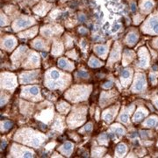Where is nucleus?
I'll use <instances>...</instances> for the list:
<instances>
[{
	"label": "nucleus",
	"mask_w": 158,
	"mask_h": 158,
	"mask_svg": "<svg viewBox=\"0 0 158 158\" xmlns=\"http://www.w3.org/2000/svg\"><path fill=\"white\" fill-rule=\"evenodd\" d=\"M35 23L33 18L28 17V16H22V17L17 19L13 24H12V28L14 31H19L22 29L27 28L31 27L32 25H34Z\"/></svg>",
	"instance_id": "2"
},
{
	"label": "nucleus",
	"mask_w": 158,
	"mask_h": 158,
	"mask_svg": "<svg viewBox=\"0 0 158 158\" xmlns=\"http://www.w3.org/2000/svg\"><path fill=\"white\" fill-rule=\"evenodd\" d=\"M72 149H73V145L70 142H66L62 147V150L66 155H69L72 151Z\"/></svg>",
	"instance_id": "17"
},
{
	"label": "nucleus",
	"mask_w": 158,
	"mask_h": 158,
	"mask_svg": "<svg viewBox=\"0 0 158 158\" xmlns=\"http://www.w3.org/2000/svg\"><path fill=\"white\" fill-rule=\"evenodd\" d=\"M147 111H145L144 109H139L136 113L135 114V116H134V121L135 122H139V121H141L142 118H144V117H146L147 116Z\"/></svg>",
	"instance_id": "12"
},
{
	"label": "nucleus",
	"mask_w": 158,
	"mask_h": 158,
	"mask_svg": "<svg viewBox=\"0 0 158 158\" xmlns=\"http://www.w3.org/2000/svg\"><path fill=\"white\" fill-rule=\"evenodd\" d=\"M34 47L36 49H40V50H43L45 48V44H44V41L41 39H36L34 41Z\"/></svg>",
	"instance_id": "16"
},
{
	"label": "nucleus",
	"mask_w": 158,
	"mask_h": 158,
	"mask_svg": "<svg viewBox=\"0 0 158 158\" xmlns=\"http://www.w3.org/2000/svg\"><path fill=\"white\" fill-rule=\"evenodd\" d=\"M38 76L37 71H33V72H27V73L22 74V76L20 77L21 82L23 84H29L34 82Z\"/></svg>",
	"instance_id": "7"
},
{
	"label": "nucleus",
	"mask_w": 158,
	"mask_h": 158,
	"mask_svg": "<svg viewBox=\"0 0 158 158\" xmlns=\"http://www.w3.org/2000/svg\"><path fill=\"white\" fill-rule=\"evenodd\" d=\"M130 69H124L122 72H121V77L124 80H127L129 79L130 76H131V71H129Z\"/></svg>",
	"instance_id": "30"
},
{
	"label": "nucleus",
	"mask_w": 158,
	"mask_h": 158,
	"mask_svg": "<svg viewBox=\"0 0 158 158\" xmlns=\"http://www.w3.org/2000/svg\"><path fill=\"white\" fill-rule=\"evenodd\" d=\"M6 142L2 141V145H1V147H2V149H3V148H5V147H6Z\"/></svg>",
	"instance_id": "42"
},
{
	"label": "nucleus",
	"mask_w": 158,
	"mask_h": 158,
	"mask_svg": "<svg viewBox=\"0 0 158 158\" xmlns=\"http://www.w3.org/2000/svg\"><path fill=\"white\" fill-rule=\"evenodd\" d=\"M155 6L154 0H141L140 1V8L142 13L148 14L152 11V9Z\"/></svg>",
	"instance_id": "4"
},
{
	"label": "nucleus",
	"mask_w": 158,
	"mask_h": 158,
	"mask_svg": "<svg viewBox=\"0 0 158 158\" xmlns=\"http://www.w3.org/2000/svg\"><path fill=\"white\" fill-rule=\"evenodd\" d=\"M27 93H28L29 97H33V98H37L40 94V89L37 86H32V87H28L26 89Z\"/></svg>",
	"instance_id": "13"
},
{
	"label": "nucleus",
	"mask_w": 158,
	"mask_h": 158,
	"mask_svg": "<svg viewBox=\"0 0 158 158\" xmlns=\"http://www.w3.org/2000/svg\"><path fill=\"white\" fill-rule=\"evenodd\" d=\"M29 62L32 63L33 65H37L40 62L39 56L35 53H32L30 56V58H29Z\"/></svg>",
	"instance_id": "18"
},
{
	"label": "nucleus",
	"mask_w": 158,
	"mask_h": 158,
	"mask_svg": "<svg viewBox=\"0 0 158 158\" xmlns=\"http://www.w3.org/2000/svg\"><path fill=\"white\" fill-rule=\"evenodd\" d=\"M118 56H119V48H118V45H115V48L113 49V53L111 55V60H118Z\"/></svg>",
	"instance_id": "22"
},
{
	"label": "nucleus",
	"mask_w": 158,
	"mask_h": 158,
	"mask_svg": "<svg viewBox=\"0 0 158 158\" xmlns=\"http://www.w3.org/2000/svg\"><path fill=\"white\" fill-rule=\"evenodd\" d=\"M154 42H155V45H156V48H158V38L157 39L155 40H154Z\"/></svg>",
	"instance_id": "41"
},
{
	"label": "nucleus",
	"mask_w": 158,
	"mask_h": 158,
	"mask_svg": "<svg viewBox=\"0 0 158 158\" xmlns=\"http://www.w3.org/2000/svg\"><path fill=\"white\" fill-rule=\"evenodd\" d=\"M69 108V106L68 104H66V103H64V102H62V103L58 106V110L63 113H67Z\"/></svg>",
	"instance_id": "25"
},
{
	"label": "nucleus",
	"mask_w": 158,
	"mask_h": 158,
	"mask_svg": "<svg viewBox=\"0 0 158 158\" xmlns=\"http://www.w3.org/2000/svg\"><path fill=\"white\" fill-rule=\"evenodd\" d=\"M50 4L42 1V2H40L39 5L34 8V11L36 14L40 15V16H44V15H46V13L48 11V10L50 9Z\"/></svg>",
	"instance_id": "5"
},
{
	"label": "nucleus",
	"mask_w": 158,
	"mask_h": 158,
	"mask_svg": "<svg viewBox=\"0 0 158 158\" xmlns=\"http://www.w3.org/2000/svg\"><path fill=\"white\" fill-rule=\"evenodd\" d=\"M150 80H151L152 82H155V80H156V77H155V76H154L153 74H150Z\"/></svg>",
	"instance_id": "40"
},
{
	"label": "nucleus",
	"mask_w": 158,
	"mask_h": 158,
	"mask_svg": "<svg viewBox=\"0 0 158 158\" xmlns=\"http://www.w3.org/2000/svg\"><path fill=\"white\" fill-rule=\"evenodd\" d=\"M78 32L81 34H84V35H85V34H88V30L85 28V27H79Z\"/></svg>",
	"instance_id": "34"
},
{
	"label": "nucleus",
	"mask_w": 158,
	"mask_h": 158,
	"mask_svg": "<svg viewBox=\"0 0 158 158\" xmlns=\"http://www.w3.org/2000/svg\"><path fill=\"white\" fill-rule=\"evenodd\" d=\"M11 77V75H7L6 77L2 78V84H5V86L7 88H12L15 86V78Z\"/></svg>",
	"instance_id": "11"
},
{
	"label": "nucleus",
	"mask_w": 158,
	"mask_h": 158,
	"mask_svg": "<svg viewBox=\"0 0 158 158\" xmlns=\"http://www.w3.org/2000/svg\"><path fill=\"white\" fill-rule=\"evenodd\" d=\"M49 77H50L53 81H56L60 77V73L56 69H51L49 72Z\"/></svg>",
	"instance_id": "24"
},
{
	"label": "nucleus",
	"mask_w": 158,
	"mask_h": 158,
	"mask_svg": "<svg viewBox=\"0 0 158 158\" xmlns=\"http://www.w3.org/2000/svg\"><path fill=\"white\" fill-rule=\"evenodd\" d=\"M107 136H106V135H105V134L101 135L100 137H99V139H98V141H99L100 143H106V141H107Z\"/></svg>",
	"instance_id": "32"
},
{
	"label": "nucleus",
	"mask_w": 158,
	"mask_h": 158,
	"mask_svg": "<svg viewBox=\"0 0 158 158\" xmlns=\"http://www.w3.org/2000/svg\"><path fill=\"white\" fill-rule=\"evenodd\" d=\"M142 31L147 34H158V13H155L148 19L142 26Z\"/></svg>",
	"instance_id": "1"
},
{
	"label": "nucleus",
	"mask_w": 158,
	"mask_h": 158,
	"mask_svg": "<svg viewBox=\"0 0 158 158\" xmlns=\"http://www.w3.org/2000/svg\"><path fill=\"white\" fill-rule=\"evenodd\" d=\"M94 49L96 51V53L98 55H99L100 56H105L106 53H107V49H106V47L104 45H97L95 46Z\"/></svg>",
	"instance_id": "14"
},
{
	"label": "nucleus",
	"mask_w": 158,
	"mask_h": 158,
	"mask_svg": "<svg viewBox=\"0 0 158 158\" xmlns=\"http://www.w3.org/2000/svg\"><path fill=\"white\" fill-rule=\"evenodd\" d=\"M145 87V78L143 76H138L134 85V90L135 92H140Z\"/></svg>",
	"instance_id": "9"
},
{
	"label": "nucleus",
	"mask_w": 158,
	"mask_h": 158,
	"mask_svg": "<svg viewBox=\"0 0 158 158\" xmlns=\"http://www.w3.org/2000/svg\"><path fill=\"white\" fill-rule=\"evenodd\" d=\"M113 131L114 132V134H116V135H124L125 134V129L122 127H120V126H118V125H114L113 127Z\"/></svg>",
	"instance_id": "21"
},
{
	"label": "nucleus",
	"mask_w": 158,
	"mask_h": 158,
	"mask_svg": "<svg viewBox=\"0 0 158 158\" xmlns=\"http://www.w3.org/2000/svg\"><path fill=\"white\" fill-rule=\"evenodd\" d=\"M120 28V25L119 24H117V25H115L114 27H113V32H117L118 29Z\"/></svg>",
	"instance_id": "38"
},
{
	"label": "nucleus",
	"mask_w": 158,
	"mask_h": 158,
	"mask_svg": "<svg viewBox=\"0 0 158 158\" xmlns=\"http://www.w3.org/2000/svg\"><path fill=\"white\" fill-rule=\"evenodd\" d=\"M113 114L111 112H106V113H104V115H103V118L106 121H107V122H111L113 120Z\"/></svg>",
	"instance_id": "28"
},
{
	"label": "nucleus",
	"mask_w": 158,
	"mask_h": 158,
	"mask_svg": "<svg viewBox=\"0 0 158 158\" xmlns=\"http://www.w3.org/2000/svg\"><path fill=\"white\" fill-rule=\"evenodd\" d=\"M58 66L62 69H70V63L67 60H65L63 58H61L58 61Z\"/></svg>",
	"instance_id": "19"
},
{
	"label": "nucleus",
	"mask_w": 158,
	"mask_h": 158,
	"mask_svg": "<svg viewBox=\"0 0 158 158\" xmlns=\"http://www.w3.org/2000/svg\"><path fill=\"white\" fill-rule=\"evenodd\" d=\"M131 10L133 11H135L136 10V5L135 3H133V4L131 5Z\"/></svg>",
	"instance_id": "39"
},
{
	"label": "nucleus",
	"mask_w": 158,
	"mask_h": 158,
	"mask_svg": "<svg viewBox=\"0 0 158 158\" xmlns=\"http://www.w3.org/2000/svg\"><path fill=\"white\" fill-rule=\"evenodd\" d=\"M3 127H4V130H8L10 129L11 127V126H12V122L11 121H6V122H4L3 123Z\"/></svg>",
	"instance_id": "31"
},
{
	"label": "nucleus",
	"mask_w": 158,
	"mask_h": 158,
	"mask_svg": "<svg viewBox=\"0 0 158 158\" xmlns=\"http://www.w3.org/2000/svg\"><path fill=\"white\" fill-rule=\"evenodd\" d=\"M89 64H90V66H91V67H99V66H101V62H99L98 59L94 58V57H92L90 59V62H89Z\"/></svg>",
	"instance_id": "26"
},
{
	"label": "nucleus",
	"mask_w": 158,
	"mask_h": 158,
	"mask_svg": "<svg viewBox=\"0 0 158 158\" xmlns=\"http://www.w3.org/2000/svg\"><path fill=\"white\" fill-rule=\"evenodd\" d=\"M9 19H7V17L6 16V14H4L3 12L1 13V27H5V26H7L9 25Z\"/></svg>",
	"instance_id": "29"
},
{
	"label": "nucleus",
	"mask_w": 158,
	"mask_h": 158,
	"mask_svg": "<svg viewBox=\"0 0 158 158\" xmlns=\"http://www.w3.org/2000/svg\"><path fill=\"white\" fill-rule=\"evenodd\" d=\"M62 31V27L59 26H54V27L53 26H47V27H43L41 28L40 33L45 37H50V36H53L54 34L61 33Z\"/></svg>",
	"instance_id": "3"
},
{
	"label": "nucleus",
	"mask_w": 158,
	"mask_h": 158,
	"mask_svg": "<svg viewBox=\"0 0 158 158\" xmlns=\"http://www.w3.org/2000/svg\"><path fill=\"white\" fill-rule=\"evenodd\" d=\"M112 86H113V82H111V81H110V82H106V83L105 85H103V87H104L105 89H108V88H111Z\"/></svg>",
	"instance_id": "35"
},
{
	"label": "nucleus",
	"mask_w": 158,
	"mask_h": 158,
	"mask_svg": "<svg viewBox=\"0 0 158 158\" xmlns=\"http://www.w3.org/2000/svg\"><path fill=\"white\" fill-rule=\"evenodd\" d=\"M37 32H38V27H34L33 28H30L28 30H26L22 33H20L19 37H21V38H33L36 35Z\"/></svg>",
	"instance_id": "10"
},
{
	"label": "nucleus",
	"mask_w": 158,
	"mask_h": 158,
	"mask_svg": "<svg viewBox=\"0 0 158 158\" xmlns=\"http://www.w3.org/2000/svg\"><path fill=\"white\" fill-rule=\"evenodd\" d=\"M156 122H157V118L156 117H151L145 122V126L148 127H152L156 124Z\"/></svg>",
	"instance_id": "23"
},
{
	"label": "nucleus",
	"mask_w": 158,
	"mask_h": 158,
	"mask_svg": "<svg viewBox=\"0 0 158 158\" xmlns=\"http://www.w3.org/2000/svg\"><path fill=\"white\" fill-rule=\"evenodd\" d=\"M91 129H92V125H91V123H88V124L85 126V130L86 132H90Z\"/></svg>",
	"instance_id": "36"
},
{
	"label": "nucleus",
	"mask_w": 158,
	"mask_h": 158,
	"mask_svg": "<svg viewBox=\"0 0 158 158\" xmlns=\"http://www.w3.org/2000/svg\"><path fill=\"white\" fill-rule=\"evenodd\" d=\"M77 77H83V78H86V77H89L88 74L85 72V71H79V72L77 73Z\"/></svg>",
	"instance_id": "33"
},
{
	"label": "nucleus",
	"mask_w": 158,
	"mask_h": 158,
	"mask_svg": "<svg viewBox=\"0 0 158 158\" xmlns=\"http://www.w3.org/2000/svg\"><path fill=\"white\" fill-rule=\"evenodd\" d=\"M62 52V45L60 43V42H55L54 43V46H53V51L52 53L54 55H60Z\"/></svg>",
	"instance_id": "15"
},
{
	"label": "nucleus",
	"mask_w": 158,
	"mask_h": 158,
	"mask_svg": "<svg viewBox=\"0 0 158 158\" xmlns=\"http://www.w3.org/2000/svg\"><path fill=\"white\" fill-rule=\"evenodd\" d=\"M17 44V40L13 36H6L2 40V47H4L6 50H11Z\"/></svg>",
	"instance_id": "6"
},
{
	"label": "nucleus",
	"mask_w": 158,
	"mask_h": 158,
	"mask_svg": "<svg viewBox=\"0 0 158 158\" xmlns=\"http://www.w3.org/2000/svg\"><path fill=\"white\" fill-rule=\"evenodd\" d=\"M117 155L118 156H124L126 152H127V147H126V145L123 144V143H121V144H119L118 147H117Z\"/></svg>",
	"instance_id": "20"
},
{
	"label": "nucleus",
	"mask_w": 158,
	"mask_h": 158,
	"mask_svg": "<svg viewBox=\"0 0 158 158\" xmlns=\"http://www.w3.org/2000/svg\"><path fill=\"white\" fill-rule=\"evenodd\" d=\"M139 39V34L138 32H136L135 30H132L127 34L126 37V42L130 46H133L137 42V40Z\"/></svg>",
	"instance_id": "8"
},
{
	"label": "nucleus",
	"mask_w": 158,
	"mask_h": 158,
	"mask_svg": "<svg viewBox=\"0 0 158 158\" xmlns=\"http://www.w3.org/2000/svg\"><path fill=\"white\" fill-rule=\"evenodd\" d=\"M128 118H129V113L128 112H125V113H121L119 116V120L122 121L123 123H127L128 121Z\"/></svg>",
	"instance_id": "27"
},
{
	"label": "nucleus",
	"mask_w": 158,
	"mask_h": 158,
	"mask_svg": "<svg viewBox=\"0 0 158 158\" xmlns=\"http://www.w3.org/2000/svg\"><path fill=\"white\" fill-rule=\"evenodd\" d=\"M155 104H156V107L158 108V99H155Z\"/></svg>",
	"instance_id": "43"
},
{
	"label": "nucleus",
	"mask_w": 158,
	"mask_h": 158,
	"mask_svg": "<svg viewBox=\"0 0 158 158\" xmlns=\"http://www.w3.org/2000/svg\"><path fill=\"white\" fill-rule=\"evenodd\" d=\"M78 19L80 22H84V21L85 20V16L84 15V14H79Z\"/></svg>",
	"instance_id": "37"
}]
</instances>
